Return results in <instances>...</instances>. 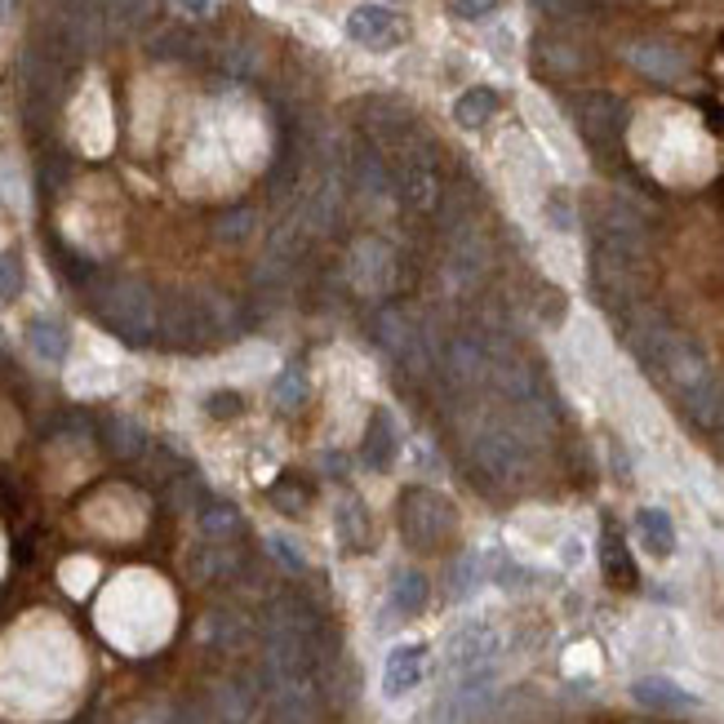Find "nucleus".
<instances>
[{"label": "nucleus", "mask_w": 724, "mask_h": 724, "mask_svg": "<svg viewBox=\"0 0 724 724\" xmlns=\"http://www.w3.org/2000/svg\"><path fill=\"white\" fill-rule=\"evenodd\" d=\"M89 307L120 343L152 347L161 329V294L134 276H99L89 284Z\"/></svg>", "instance_id": "nucleus-1"}, {"label": "nucleus", "mask_w": 724, "mask_h": 724, "mask_svg": "<svg viewBox=\"0 0 724 724\" xmlns=\"http://www.w3.org/2000/svg\"><path fill=\"white\" fill-rule=\"evenodd\" d=\"M396 516H401V534H405V543H409L414 551H422V556L441 551V547L454 538V529H458V511H454V503H449L445 494H436V490H427V485L405 490Z\"/></svg>", "instance_id": "nucleus-2"}, {"label": "nucleus", "mask_w": 724, "mask_h": 724, "mask_svg": "<svg viewBox=\"0 0 724 724\" xmlns=\"http://www.w3.org/2000/svg\"><path fill=\"white\" fill-rule=\"evenodd\" d=\"M471 462H475L480 475L494 480V485H503V490L520 485V480L529 475V467H534V458H529V441L507 427V418L485 422L475 431L471 436Z\"/></svg>", "instance_id": "nucleus-3"}, {"label": "nucleus", "mask_w": 724, "mask_h": 724, "mask_svg": "<svg viewBox=\"0 0 724 724\" xmlns=\"http://www.w3.org/2000/svg\"><path fill=\"white\" fill-rule=\"evenodd\" d=\"M645 218L626 205V201H605L596 209V250L626 254V258H645Z\"/></svg>", "instance_id": "nucleus-4"}, {"label": "nucleus", "mask_w": 724, "mask_h": 724, "mask_svg": "<svg viewBox=\"0 0 724 724\" xmlns=\"http://www.w3.org/2000/svg\"><path fill=\"white\" fill-rule=\"evenodd\" d=\"M392 191L409 205V209H436L441 201V182H436V169L422 152H414L409 142L396 148V161H392Z\"/></svg>", "instance_id": "nucleus-5"}, {"label": "nucleus", "mask_w": 724, "mask_h": 724, "mask_svg": "<svg viewBox=\"0 0 724 724\" xmlns=\"http://www.w3.org/2000/svg\"><path fill=\"white\" fill-rule=\"evenodd\" d=\"M573 125L583 129L587 142L609 148V142H618L622 129H626V103L613 99V93H600V89L577 93V99H573Z\"/></svg>", "instance_id": "nucleus-6"}, {"label": "nucleus", "mask_w": 724, "mask_h": 724, "mask_svg": "<svg viewBox=\"0 0 724 724\" xmlns=\"http://www.w3.org/2000/svg\"><path fill=\"white\" fill-rule=\"evenodd\" d=\"M347 276L356 289H365V294H388V289L396 284V254L388 240H356L352 245V258H347Z\"/></svg>", "instance_id": "nucleus-7"}, {"label": "nucleus", "mask_w": 724, "mask_h": 724, "mask_svg": "<svg viewBox=\"0 0 724 724\" xmlns=\"http://www.w3.org/2000/svg\"><path fill=\"white\" fill-rule=\"evenodd\" d=\"M498 632L490 622H467V626H458V632H449V640H445V666L449 671H480L485 662H494V653H498Z\"/></svg>", "instance_id": "nucleus-8"}, {"label": "nucleus", "mask_w": 724, "mask_h": 724, "mask_svg": "<svg viewBox=\"0 0 724 724\" xmlns=\"http://www.w3.org/2000/svg\"><path fill=\"white\" fill-rule=\"evenodd\" d=\"M347 36H352L356 45H365V50L388 54V50H396V45L405 40V23H401V14H392L388 5H360V10H352V18H347Z\"/></svg>", "instance_id": "nucleus-9"}, {"label": "nucleus", "mask_w": 724, "mask_h": 724, "mask_svg": "<svg viewBox=\"0 0 724 724\" xmlns=\"http://www.w3.org/2000/svg\"><path fill=\"white\" fill-rule=\"evenodd\" d=\"M378 338H382V347H388L401 365H409V369H418V373L431 365V360H427V343H422V329L414 325V316H405V312H382Z\"/></svg>", "instance_id": "nucleus-10"}, {"label": "nucleus", "mask_w": 724, "mask_h": 724, "mask_svg": "<svg viewBox=\"0 0 724 724\" xmlns=\"http://www.w3.org/2000/svg\"><path fill=\"white\" fill-rule=\"evenodd\" d=\"M209 724H254L258 715V685L245 681V675H231V681H223L209 698Z\"/></svg>", "instance_id": "nucleus-11"}, {"label": "nucleus", "mask_w": 724, "mask_h": 724, "mask_svg": "<svg viewBox=\"0 0 724 724\" xmlns=\"http://www.w3.org/2000/svg\"><path fill=\"white\" fill-rule=\"evenodd\" d=\"M445 360H449V373H454L458 388H485V382L494 378V356H490L480 333L475 338H454Z\"/></svg>", "instance_id": "nucleus-12"}, {"label": "nucleus", "mask_w": 724, "mask_h": 724, "mask_svg": "<svg viewBox=\"0 0 724 724\" xmlns=\"http://www.w3.org/2000/svg\"><path fill=\"white\" fill-rule=\"evenodd\" d=\"M626 59H632V67H636V72H645L649 80H662V85L681 80V76L689 72L685 50H675L671 40H636L632 50H626Z\"/></svg>", "instance_id": "nucleus-13"}, {"label": "nucleus", "mask_w": 724, "mask_h": 724, "mask_svg": "<svg viewBox=\"0 0 724 724\" xmlns=\"http://www.w3.org/2000/svg\"><path fill=\"white\" fill-rule=\"evenodd\" d=\"M267 632H280V636H307V640H320V618L307 600L299 596H276L267 609H263V636Z\"/></svg>", "instance_id": "nucleus-14"}, {"label": "nucleus", "mask_w": 724, "mask_h": 724, "mask_svg": "<svg viewBox=\"0 0 724 724\" xmlns=\"http://www.w3.org/2000/svg\"><path fill=\"white\" fill-rule=\"evenodd\" d=\"M427 645H401L388 653V666H382V694L388 698H405L422 685V675H427Z\"/></svg>", "instance_id": "nucleus-15"}, {"label": "nucleus", "mask_w": 724, "mask_h": 724, "mask_svg": "<svg viewBox=\"0 0 724 724\" xmlns=\"http://www.w3.org/2000/svg\"><path fill=\"white\" fill-rule=\"evenodd\" d=\"M360 458L373 471H392L396 467V458H401V427H396V418L388 409H378L369 418L365 441H360Z\"/></svg>", "instance_id": "nucleus-16"}, {"label": "nucleus", "mask_w": 724, "mask_h": 724, "mask_svg": "<svg viewBox=\"0 0 724 724\" xmlns=\"http://www.w3.org/2000/svg\"><path fill=\"white\" fill-rule=\"evenodd\" d=\"M333 529H338V547L352 551V556L373 547V520H369V507L356 494H347L333 507Z\"/></svg>", "instance_id": "nucleus-17"}, {"label": "nucleus", "mask_w": 724, "mask_h": 724, "mask_svg": "<svg viewBox=\"0 0 724 724\" xmlns=\"http://www.w3.org/2000/svg\"><path fill=\"white\" fill-rule=\"evenodd\" d=\"M201 640L214 649V653H236L250 645V618L236 613V609H209L201 618Z\"/></svg>", "instance_id": "nucleus-18"}, {"label": "nucleus", "mask_w": 724, "mask_h": 724, "mask_svg": "<svg viewBox=\"0 0 724 724\" xmlns=\"http://www.w3.org/2000/svg\"><path fill=\"white\" fill-rule=\"evenodd\" d=\"M632 698L649 711H666V715H685V711H698V698L689 689H681L666 675H645V681L632 685Z\"/></svg>", "instance_id": "nucleus-19"}, {"label": "nucleus", "mask_w": 724, "mask_h": 724, "mask_svg": "<svg viewBox=\"0 0 724 724\" xmlns=\"http://www.w3.org/2000/svg\"><path fill=\"white\" fill-rule=\"evenodd\" d=\"M600 564H605V583L613 592H636L640 587V573H636V560L626 551L622 534L613 524H605V538H600Z\"/></svg>", "instance_id": "nucleus-20"}, {"label": "nucleus", "mask_w": 724, "mask_h": 724, "mask_svg": "<svg viewBox=\"0 0 724 724\" xmlns=\"http://www.w3.org/2000/svg\"><path fill=\"white\" fill-rule=\"evenodd\" d=\"M685 414L707 431H724V378L711 373L694 392H685Z\"/></svg>", "instance_id": "nucleus-21"}, {"label": "nucleus", "mask_w": 724, "mask_h": 724, "mask_svg": "<svg viewBox=\"0 0 724 724\" xmlns=\"http://www.w3.org/2000/svg\"><path fill=\"white\" fill-rule=\"evenodd\" d=\"M27 343H31V352H36L40 360L63 365L67 352H72V333H67V325L54 320V316H36V320H27Z\"/></svg>", "instance_id": "nucleus-22"}, {"label": "nucleus", "mask_w": 724, "mask_h": 724, "mask_svg": "<svg viewBox=\"0 0 724 724\" xmlns=\"http://www.w3.org/2000/svg\"><path fill=\"white\" fill-rule=\"evenodd\" d=\"M196 524H201V534H205L209 543H227V538H236L240 529H245V516H240L236 503L209 498V503L196 511Z\"/></svg>", "instance_id": "nucleus-23"}, {"label": "nucleus", "mask_w": 724, "mask_h": 724, "mask_svg": "<svg viewBox=\"0 0 724 724\" xmlns=\"http://www.w3.org/2000/svg\"><path fill=\"white\" fill-rule=\"evenodd\" d=\"M236 573H240V556L227 543H209L191 556V577H196V583H227Z\"/></svg>", "instance_id": "nucleus-24"}, {"label": "nucleus", "mask_w": 724, "mask_h": 724, "mask_svg": "<svg viewBox=\"0 0 724 724\" xmlns=\"http://www.w3.org/2000/svg\"><path fill=\"white\" fill-rule=\"evenodd\" d=\"M636 534H640L645 551L658 556V560H666V556L675 551V524H671V516L658 511V507H645V511L636 516Z\"/></svg>", "instance_id": "nucleus-25"}, {"label": "nucleus", "mask_w": 724, "mask_h": 724, "mask_svg": "<svg viewBox=\"0 0 724 724\" xmlns=\"http://www.w3.org/2000/svg\"><path fill=\"white\" fill-rule=\"evenodd\" d=\"M498 93L490 89V85H475V89H467L462 99L454 103V120L462 125V129H485V120H494L498 116Z\"/></svg>", "instance_id": "nucleus-26"}, {"label": "nucleus", "mask_w": 724, "mask_h": 724, "mask_svg": "<svg viewBox=\"0 0 724 724\" xmlns=\"http://www.w3.org/2000/svg\"><path fill=\"white\" fill-rule=\"evenodd\" d=\"M427 596H431L427 573H418V569H401V573L392 577V605H396L401 618L422 613V609H427Z\"/></svg>", "instance_id": "nucleus-27"}, {"label": "nucleus", "mask_w": 724, "mask_h": 724, "mask_svg": "<svg viewBox=\"0 0 724 724\" xmlns=\"http://www.w3.org/2000/svg\"><path fill=\"white\" fill-rule=\"evenodd\" d=\"M103 441H107V449L120 454V458H138L142 449H148V436H142V427L129 422V418H107V422H103Z\"/></svg>", "instance_id": "nucleus-28"}, {"label": "nucleus", "mask_w": 724, "mask_h": 724, "mask_svg": "<svg viewBox=\"0 0 724 724\" xmlns=\"http://www.w3.org/2000/svg\"><path fill=\"white\" fill-rule=\"evenodd\" d=\"M45 250L54 254V267H59L72 284H93V280H99V267H93L89 258H80L76 250H67L63 240H54V236H50V240H45Z\"/></svg>", "instance_id": "nucleus-29"}, {"label": "nucleus", "mask_w": 724, "mask_h": 724, "mask_svg": "<svg viewBox=\"0 0 724 724\" xmlns=\"http://www.w3.org/2000/svg\"><path fill=\"white\" fill-rule=\"evenodd\" d=\"M271 507L276 511H284V516H303L307 511V503H312V490L303 485V480L299 475H280L276 480V485H271Z\"/></svg>", "instance_id": "nucleus-30"}, {"label": "nucleus", "mask_w": 724, "mask_h": 724, "mask_svg": "<svg viewBox=\"0 0 724 724\" xmlns=\"http://www.w3.org/2000/svg\"><path fill=\"white\" fill-rule=\"evenodd\" d=\"M538 63H543L547 72H556V76H573L577 67H583V54H577L573 45H564V40L543 36V40H538Z\"/></svg>", "instance_id": "nucleus-31"}, {"label": "nucleus", "mask_w": 724, "mask_h": 724, "mask_svg": "<svg viewBox=\"0 0 724 724\" xmlns=\"http://www.w3.org/2000/svg\"><path fill=\"white\" fill-rule=\"evenodd\" d=\"M271 401H276L280 409H299V405L307 401V373H303L299 365H289V369L271 382Z\"/></svg>", "instance_id": "nucleus-32"}, {"label": "nucleus", "mask_w": 724, "mask_h": 724, "mask_svg": "<svg viewBox=\"0 0 724 724\" xmlns=\"http://www.w3.org/2000/svg\"><path fill=\"white\" fill-rule=\"evenodd\" d=\"M254 231H258V214L254 209H227L218 218V227H214V236L227 240V245H245Z\"/></svg>", "instance_id": "nucleus-33"}, {"label": "nucleus", "mask_w": 724, "mask_h": 724, "mask_svg": "<svg viewBox=\"0 0 724 724\" xmlns=\"http://www.w3.org/2000/svg\"><path fill=\"white\" fill-rule=\"evenodd\" d=\"M107 27H142L152 18V0H103Z\"/></svg>", "instance_id": "nucleus-34"}, {"label": "nucleus", "mask_w": 724, "mask_h": 724, "mask_svg": "<svg viewBox=\"0 0 724 724\" xmlns=\"http://www.w3.org/2000/svg\"><path fill=\"white\" fill-rule=\"evenodd\" d=\"M485 577V569H480V556L475 551H467V556H458L454 560V569H449V596H471L475 592V583Z\"/></svg>", "instance_id": "nucleus-35"}, {"label": "nucleus", "mask_w": 724, "mask_h": 724, "mask_svg": "<svg viewBox=\"0 0 724 724\" xmlns=\"http://www.w3.org/2000/svg\"><path fill=\"white\" fill-rule=\"evenodd\" d=\"M152 54H156V59H191V54H196V36L165 31V36L152 40Z\"/></svg>", "instance_id": "nucleus-36"}, {"label": "nucleus", "mask_w": 724, "mask_h": 724, "mask_svg": "<svg viewBox=\"0 0 724 724\" xmlns=\"http://www.w3.org/2000/svg\"><path fill=\"white\" fill-rule=\"evenodd\" d=\"M23 294V258L14 254V250H5L0 254V299H18Z\"/></svg>", "instance_id": "nucleus-37"}, {"label": "nucleus", "mask_w": 724, "mask_h": 724, "mask_svg": "<svg viewBox=\"0 0 724 724\" xmlns=\"http://www.w3.org/2000/svg\"><path fill=\"white\" fill-rule=\"evenodd\" d=\"M267 551L280 560V569H284V573H307V556H303L294 543H289V538L271 534V538H267Z\"/></svg>", "instance_id": "nucleus-38"}, {"label": "nucleus", "mask_w": 724, "mask_h": 724, "mask_svg": "<svg viewBox=\"0 0 724 724\" xmlns=\"http://www.w3.org/2000/svg\"><path fill=\"white\" fill-rule=\"evenodd\" d=\"M538 10L556 23H577L583 18V0H538Z\"/></svg>", "instance_id": "nucleus-39"}, {"label": "nucleus", "mask_w": 724, "mask_h": 724, "mask_svg": "<svg viewBox=\"0 0 724 724\" xmlns=\"http://www.w3.org/2000/svg\"><path fill=\"white\" fill-rule=\"evenodd\" d=\"M547 218H551L556 231H573V205H569L564 196H551V201H547Z\"/></svg>", "instance_id": "nucleus-40"}, {"label": "nucleus", "mask_w": 724, "mask_h": 724, "mask_svg": "<svg viewBox=\"0 0 724 724\" xmlns=\"http://www.w3.org/2000/svg\"><path fill=\"white\" fill-rule=\"evenodd\" d=\"M205 405H209L214 418H236V414H240V396H236V392H214Z\"/></svg>", "instance_id": "nucleus-41"}, {"label": "nucleus", "mask_w": 724, "mask_h": 724, "mask_svg": "<svg viewBox=\"0 0 724 724\" xmlns=\"http://www.w3.org/2000/svg\"><path fill=\"white\" fill-rule=\"evenodd\" d=\"M182 10H191V14H209V0H178Z\"/></svg>", "instance_id": "nucleus-42"}, {"label": "nucleus", "mask_w": 724, "mask_h": 724, "mask_svg": "<svg viewBox=\"0 0 724 724\" xmlns=\"http://www.w3.org/2000/svg\"><path fill=\"white\" fill-rule=\"evenodd\" d=\"M10 373H14V360H10L5 352H0V378H10Z\"/></svg>", "instance_id": "nucleus-43"}, {"label": "nucleus", "mask_w": 724, "mask_h": 724, "mask_svg": "<svg viewBox=\"0 0 724 724\" xmlns=\"http://www.w3.org/2000/svg\"><path fill=\"white\" fill-rule=\"evenodd\" d=\"M626 724H649V720H626Z\"/></svg>", "instance_id": "nucleus-44"}]
</instances>
